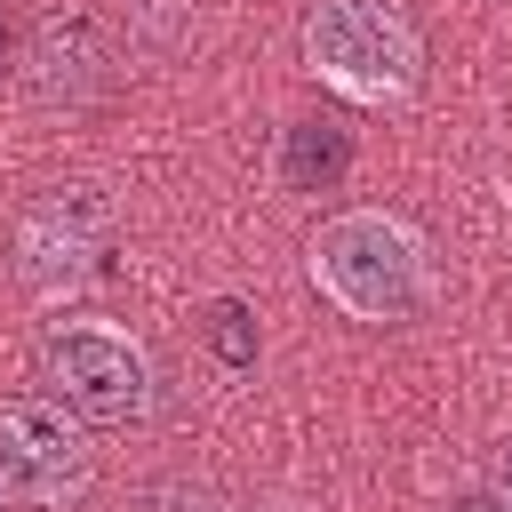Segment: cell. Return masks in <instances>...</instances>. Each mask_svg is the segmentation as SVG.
I'll list each match as a JSON object with an SVG mask.
<instances>
[{
	"instance_id": "cell-1",
	"label": "cell",
	"mask_w": 512,
	"mask_h": 512,
	"mask_svg": "<svg viewBox=\"0 0 512 512\" xmlns=\"http://www.w3.org/2000/svg\"><path fill=\"white\" fill-rule=\"evenodd\" d=\"M312 288L344 312V320H368V328H392V320H416L432 304V248L416 224L384 216V208H344L312 232V256H304Z\"/></svg>"
},
{
	"instance_id": "cell-2",
	"label": "cell",
	"mask_w": 512,
	"mask_h": 512,
	"mask_svg": "<svg viewBox=\"0 0 512 512\" xmlns=\"http://www.w3.org/2000/svg\"><path fill=\"white\" fill-rule=\"evenodd\" d=\"M304 64L352 104H408L424 80V40L400 0H312Z\"/></svg>"
},
{
	"instance_id": "cell-3",
	"label": "cell",
	"mask_w": 512,
	"mask_h": 512,
	"mask_svg": "<svg viewBox=\"0 0 512 512\" xmlns=\"http://www.w3.org/2000/svg\"><path fill=\"white\" fill-rule=\"evenodd\" d=\"M40 384L80 416V424H144L160 384H152V352L112 328V320H56L40 336Z\"/></svg>"
},
{
	"instance_id": "cell-4",
	"label": "cell",
	"mask_w": 512,
	"mask_h": 512,
	"mask_svg": "<svg viewBox=\"0 0 512 512\" xmlns=\"http://www.w3.org/2000/svg\"><path fill=\"white\" fill-rule=\"evenodd\" d=\"M96 480V448L64 400H0V496L56 512Z\"/></svg>"
},
{
	"instance_id": "cell-5",
	"label": "cell",
	"mask_w": 512,
	"mask_h": 512,
	"mask_svg": "<svg viewBox=\"0 0 512 512\" xmlns=\"http://www.w3.org/2000/svg\"><path fill=\"white\" fill-rule=\"evenodd\" d=\"M112 240V200L96 184H56L16 216V272L32 296H72L96 280Z\"/></svg>"
},
{
	"instance_id": "cell-6",
	"label": "cell",
	"mask_w": 512,
	"mask_h": 512,
	"mask_svg": "<svg viewBox=\"0 0 512 512\" xmlns=\"http://www.w3.org/2000/svg\"><path fill=\"white\" fill-rule=\"evenodd\" d=\"M24 88H32L40 104H64V112L96 104V96L112 88V40H104V24L80 16V8L48 16V24L32 32V48H24Z\"/></svg>"
},
{
	"instance_id": "cell-7",
	"label": "cell",
	"mask_w": 512,
	"mask_h": 512,
	"mask_svg": "<svg viewBox=\"0 0 512 512\" xmlns=\"http://www.w3.org/2000/svg\"><path fill=\"white\" fill-rule=\"evenodd\" d=\"M344 160H352V144H344V128H336V120H296V128H288V160H280V184H288V192L336 184V176H344Z\"/></svg>"
},
{
	"instance_id": "cell-8",
	"label": "cell",
	"mask_w": 512,
	"mask_h": 512,
	"mask_svg": "<svg viewBox=\"0 0 512 512\" xmlns=\"http://www.w3.org/2000/svg\"><path fill=\"white\" fill-rule=\"evenodd\" d=\"M152 512H224V504H216V488H200V480H168V488L152 496Z\"/></svg>"
},
{
	"instance_id": "cell-9",
	"label": "cell",
	"mask_w": 512,
	"mask_h": 512,
	"mask_svg": "<svg viewBox=\"0 0 512 512\" xmlns=\"http://www.w3.org/2000/svg\"><path fill=\"white\" fill-rule=\"evenodd\" d=\"M248 312L240 304H216V344H224V360H248V328H240Z\"/></svg>"
},
{
	"instance_id": "cell-10",
	"label": "cell",
	"mask_w": 512,
	"mask_h": 512,
	"mask_svg": "<svg viewBox=\"0 0 512 512\" xmlns=\"http://www.w3.org/2000/svg\"><path fill=\"white\" fill-rule=\"evenodd\" d=\"M496 496H504V512H512V440H504V464H496Z\"/></svg>"
},
{
	"instance_id": "cell-11",
	"label": "cell",
	"mask_w": 512,
	"mask_h": 512,
	"mask_svg": "<svg viewBox=\"0 0 512 512\" xmlns=\"http://www.w3.org/2000/svg\"><path fill=\"white\" fill-rule=\"evenodd\" d=\"M456 512H504V496H488V488H480V496H464Z\"/></svg>"
},
{
	"instance_id": "cell-12",
	"label": "cell",
	"mask_w": 512,
	"mask_h": 512,
	"mask_svg": "<svg viewBox=\"0 0 512 512\" xmlns=\"http://www.w3.org/2000/svg\"><path fill=\"white\" fill-rule=\"evenodd\" d=\"M0 24H8V8H0ZM0 48H8V32H0Z\"/></svg>"
}]
</instances>
